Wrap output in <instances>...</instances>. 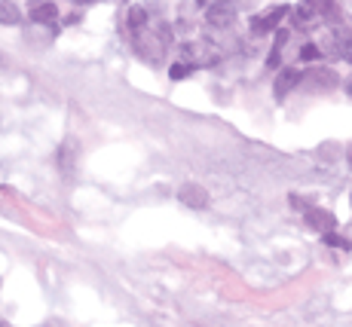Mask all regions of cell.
<instances>
[{
	"mask_svg": "<svg viewBox=\"0 0 352 327\" xmlns=\"http://www.w3.org/2000/svg\"><path fill=\"white\" fill-rule=\"evenodd\" d=\"M129 34H132L135 52H138L141 58L151 61V65H162V58H166L168 43H172V28H168V25L162 22V19L151 16L144 25L132 28Z\"/></svg>",
	"mask_w": 352,
	"mask_h": 327,
	"instance_id": "1",
	"label": "cell"
},
{
	"mask_svg": "<svg viewBox=\"0 0 352 327\" xmlns=\"http://www.w3.org/2000/svg\"><path fill=\"white\" fill-rule=\"evenodd\" d=\"M181 58L190 61L193 67H214L221 61V46L208 37L187 40V43L181 46Z\"/></svg>",
	"mask_w": 352,
	"mask_h": 327,
	"instance_id": "2",
	"label": "cell"
},
{
	"mask_svg": "<svg viewBox=\"0 0 352 327\" xmlns=\"http://www.w3.org/2000/svg\"><path fill=\"white\" fill-rule=\"evenodd\" d=\"M236 19V6L230 0H218V3H208L206 10V22L212 31H227Z\"/></svg>",
	"mask_w": 352,
	"mask_h": 327,
	"instance_id": "3",
	"label": "cell"
},
{
	"mask_svg": "<svg viewBox=\"0 0 352 327\" xmlns=\"http://www.w3.org/2000/svg\"><path fill=\"white\" fill-rule=\"evenodd\" d=\"M324 12H331L328 0H300V3L294 6V22L300 25V28H307V25L324 19Z\"/></svg>",
	"mask_w": 352,
	"mask_h": 327,
	"instance_id": "4",
	"label": "cell"
},
{
	"mask_svg": "<svg viewBox=\"0 0 352 327\" xmlns=\"http://www.w3.org/2000/svg\"><path fill=\"white\" fill-rule=\"evenodd\" d=\"M285 16H288V6H285V3L270 6V10L257 12V16L252 19V31H254V34H270V31H276V28H279V22H282Z\"/></svg>",
	"mask_w": 352,
	"mask_h": 327,
	"instance_id": "5",
	"label": "cell"
},
{
	"mask_svg": "<svg viewBox=\"0 0 352 327\" xmlns=\"http://www.w3.org/2000/svg\"><path fill=\"white\" fill-rule=\"evenodd\" d=\"M28 19L40 25H56L58 19V6L52 0H31L28 3Z\"/></svg>",
	"mask_w": 352,
	"mask_h": 327,
	"instance_id": "6",
	"label": "cell"
},
{
	"mask_svg": "<svg viewBox=\"0 0 352 327\" xmlns=\"http://www.w3.org/2000/svg\"><path fill=\"white\" fill-rule=\"evenodd\" d=\"M178 199L184 202L187 208H206L208 205V190L199 187V183H184L178 190Z\"/></svg>",
	"mask_w": 352,
	"mask_h": 327,
	"instance_id": "7",
	"label": "cell"
},
{
	"mask_svg": "<svg viewBox=\"0 0 352 327\" xmlns=\"http://www.w3.org/2000/svg\"><path fill=\"white\" fill-rule=\"evenodd\" d=\"M307 223L313 229H319V233H331L337 227V217L324 208H307Z\"/></svg>",
	"mask_w": 352,
	"mask_h": 327,
	"instance_id": "8",
	"label": "cell"
},
{
	"mask_svg": "<svg viewBox=\"0 0 352 327\" xmlns=\"http://www.w3.org/2000/svg\"><path fill=\"white\" fill-rule=\"evenodd\" d=\"M303 80V74L300 71H294V67H285V71L276 77V86H273V92H276V98H285L288 92H294V86Z\"/></svg>",
	"mask_w": 352,
	"mask_h": 327,
	"instance_id": "9",
	"label": "cell"
},
{
	"mask_svg": "<svg viewBox=\"0 0 352 327\" xmlns=\"http://www.w3.org/2000/svg\"><path fill=\"white\" fill-rule=\"evenodd\" d=\"M74 162H77V144L65 141V144L58 147V168H62V174H71Z\"/></svg>",
	"mask_w": 352,
	"mask_h": 327,
	"instance_id": "10",
	"label": "cell"
},
{
	"mask_svg": "<svg viewBox=\"0 0 352 327\" xmlns=\"http://www.w3.org/2000/svg\"><path fill=\"white\" fill-rule=\"evenodd\" d=\"M22 22V10L12 0H0V25H19Z\"/></svg>",
	"mask_w": 352,
	"mask_h": 327,
	"instance_id": "11",
	"label": "cell"
},
{
	"mask_svg": "<svg viewBox=\"0 0 352 327\" xmlns=\"http://www.w3.org/2000/svg\"><path fill=\"white\" fill-rule=\"evenodd\" d=\"M288 40H291V34H288V31H279V34H276L273 52H270V58H267V65H270V67H279V61H282V52H285Z\"/></svg>",
	"mask_w": 352,
	"mask_h": 327,
	"instance_id": "12",
	"label": "cell"
},
{
	"mask_svg": "<svg viewBox=\"0 0 352 327\" xmlns=\"http://www.w3.org/2000/svg\"><path fill=\"white\" fill-rule=\"evenodd\" d=\"M193 71H196V67L190 65V61L181 58V61H175V65L168 67V77H172V80H184V77H190Z\"/></svg>",
	"mask_w": 352,
	"mask_h": 327,
	"instance_id": "13",
	"label": "cell"
},
{
	"mask_svg": "<svg viewBox=\"0 0 352 327\" xmlns=\"http://www.w3.org/2000/svg\"><path fill=\"white\" fill-rule=\"evenodd\" d=\"M313 80L316 86H324V89H331V86H337V77H334V71H328V67H319V71L313 74Z\"/></svg>",
	"mask_w": 352,
	"mask_h": 327,
	"instance_id": "14",
	"label": "cell"
},
{
	"mask_svg": "<svg viewBox=\"0 0 352 327\" xmlns=\"http://www.w3.org/2000/svg\"><path fill=\"white\" fill-rule=\"evenodd\" d=\"M337 43H340V56L352 61V31H337Z\"/></svg>",
	"mask_w": 352,
	"mask_h": 327,
	"instance_id": "15",
	"label": "cell"
},
{
	"mask_svg": "<svg viewBox=\"0 0 352 327\" xmlns=\"http://www.w3.org/2000/svg\"><path fill=\"white\" fill-rule=\"evenodd\" d=\"M300 58L303 61H316V58H322V49H319V43H307L300 49Z\"/></svg>",
	"mask_w": 352,
	"mask_h": 327,
	"instance_id": "16",
	"label": "cell"
},
{
	"mask_svg": "<svg viewBox=\"0 0 352 327\" xmlns=\"http://www.w3.org/2000/svg\"><path fill=\"white\" fill-rule=\"evenodd\" d=\"M324 242H328L331 248H343V251L349 248V242H346V238H340V236L334 233V229H331V233H324Z\"/></svg>",
	"mask_w": 352,
	"mask_h": 327,
	"instance_id": "17",
	"label": "cell"
},
{
	"mask_svg": "<svg viewBox=\"0 0 352 327\" xmlns=\"http://www.w3.org/2000/svg\"><path fill=\"white\" fill-rule=\"evenodd\" d=\"M74 3H80V6H89V3H98V0H74Z\"/></svg>",
	"mask_w": 352,
	"mask_h": 327,
	"instance_id": "18",
	"label": "cell"
},
{
	"mask_svg": "<svg viewBox=\"0 0 352 327\" xmlns=\"http://www.w3.org/2000/svg\"><path fill=\"white\" fill-rule=\"evenodd\" d=\"M346 153H349V166H352V144H349V150H346Z\"/></svg>",
	"mask_w": 352,
	"mask_h": 327,
	"instance_id": "19",
	"label": "cell"
},
{
	"mask_svg": "<svg viewBox=\"0 0 352 327\" xmlns=\"http://www.w3.org/2000/svg\"><path fill=\"white\" fill-rule=\"evenodd\" d=\"M346 92H349V95H352V80H349V83H346Z\"/></svg>",
	"mask_w": 352,
	"mask_h": 327,
	"instance_id": "20",
	"label": "cell"
}]
</instances>
